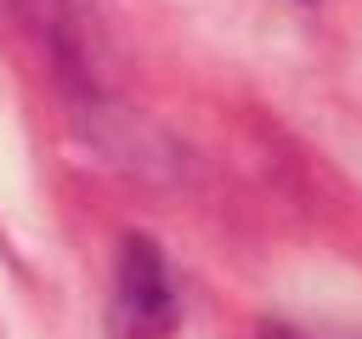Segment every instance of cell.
Returning <instances> with one entry per match:
<instances>
[{
	"label": "cell",
	"instance_id": "obj_1",
	"mask_svg": "<svg viewBox=\"0 0 362 339\" xmlns=\"http://www.w3.org/2000/svg\"><path fill=\"white\" fill-rule=\"evenodd\" d=\"M175 322V282L147 237H130L119 254V328L130 339H158Z\"/></svg>",
	"mask_w": 362,
	"mask_h": 339
},
{
	"label": "cell",
	"instance_id": "obj_2",
	"mask_svg": "<svg viewBox=\"0 0 362 339\" xmlns=\"http://www.w3.org/2000/svg\"><path fill=\"white\" fill-rule=\"evenodd\" d=\"M266 339H300V333H288V328H272V333H266Z\"/></svg>",
	"mask_w": 362,
	"mask_h": 339
}]
</instances>
